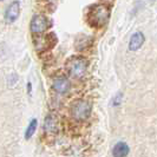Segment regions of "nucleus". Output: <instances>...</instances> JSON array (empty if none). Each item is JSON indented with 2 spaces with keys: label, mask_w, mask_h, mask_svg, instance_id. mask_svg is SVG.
Instances as JSON below:
<instances>
[{
  "label": "nucleus",
  "mask_w": 157,
  "mask_h": 157,
  "mask_svg": "<svg viewBox=\"0 0 157 157\" xmlns=\"http://www.w3.org/2000/svg\"><path fill=\"white\" fill-rule=\"evenodd\" d=\"M57 128H58V121L56 116L48 115L44 121V130L48 134H53L57 131Z\"/></svg>",
  "instance_id": "obj_7"
},
{
  "label": "nucleus",
  "mask_w": 157,
  "mask_h": 157,
  "mask_svg": "<svg viewBox=\"0 0 157 157\" xmlns=\"http://www.w3.org/2000/svg\"><path fill=\"white\" fill-rule=\"evenodd\" d=\"M144 43V36L142 32H136L134 36L131 37L130 43H129V50L130 51H136L143 45Z\"/></svg>",
  "instance_id": "obj_8"
},
{
  "label": "nucleus",
  "mask_w": 157,
  "mask_h": 157,
  "mask_svg": "<svg viewBox=\"0 0 157 157\" xmlns=\"http://www.w3.org/2000/svg\"><path fill=\"white\" fill-rule=\"evenodd\" d=\"M71 113L75 119L77 121H84L86 119L91 113V104L86 101H77L72 105Z\"/></svg>",
  "instance_id": "obj_3"
},
{
  "label": "nucleus",
  "mask_w": 157,
  "mask_h": 157,
  "mask_svg": "<svg viewBox=\"0 0 157 157\" xmlns=\"http://www.w3.org/2000/svg\"><path fill=\"white\" fill-rule=\"evenodd\" d=\"M129 147L128 144L124 143V142H118L117 144L113 147V150H112V155L113 157H126L128 154H129Z\"/></svg>",
  "instance_id": "obj_9"
},
{
  "label": "nucleus",
  "mask_w": 157,
  "mask_h": 157,
  "mask_svg": "<svg viewBox=\"0 0 157 157\" xmlns=\"http://www.w3.org/2000/svg\"><path fill=\"white\" fill-rule=\"evenodd\" d=\"M119 97H122V94H118L117 97L115 98V101H113V105H118V103H119Z\"/></svg>",
  "instance_id": "obj_11"
},
{
  "label": "nucleus",
  "mask_w": 157,
  "mask_h": 157,
  "mask_svg": "<svg viewBox=\"0 0 157 157\" xmlns=\"http://www.w3.org/2000/svg\"><path fill=\"white\" fill-rule=\"evenodd\" d=\"M50 21L45 16H41V14H38V16H34L32 18L31 21V31L33 33H41V32H45L50 27Z\"/></svg>",
  "instance_id": "obj_4"
},
{
  "label": "nucleus",
  "mask_w": 157,
  "mask_h": 157,
  "mask_svg": "<svg viewBox=\"0 0 157 157\" xmlns=\"http://www.w3.org/2000/svg\"><path fill=\"white\" fill-rule=\"evenodd\" d=\"M66 69L69 71L71 77L77 79L83 78L84 75L86 73L87 62L82 57H73V58L69 59V62L66 64Z\"/></svg>",
  "instance_id": "obj_2"
},
{
  "label": "nucleus",
  "mask_w": 157,
  "mask_h": 157,
  "mask_svg": "<svg viewBox=\"0 0 157 157\" xmlns=\"http://www.w3.org/2000/svg\"><path fill=\"white\" fill-rule=\"evenodd\" d=\"M109 17H110L109 7H106L105 5H96L89 14V20L91 25L99 27L108 23Z\"/></svg>",
  "instance_id": "obj_1"
},
{
  "label": "nucleus",
  "mask_w": 157,
  "mask_h": 157,
  "mask_svg": "<svg viewBox=\"0 0 157 157\" xmlns=\"http://www.w3.org/2000/svg\"><path fill=\"white\" fill-rule=\"evenodd\" d=\"M36 129H37V119H32L31 123L29 124V126L26 128V131H25V138L26 140H30L33 134L36 132Z\"/></svg>",
  "instance_id": "obj_10"
},
{
  "label": "nucleus",
  "mask_w": 157,
  "mask_h": 157,
  "mask_svg": "<svg viewBox=\"0 0 157 157\" xmlns=\"http://www.w3.org/2000/svg\"><path fill=\"white\" fill-rule=\"evenodd\" d=\"M19 11H20V5L18 1H13L10 6L7 7L5 12V19L7 23H13L19 16Z\"/></svg>",
  "instance_id": "obj_6"
},
{
  "label": "nucleus",
  "mask_w": 157,
  "mask_h": 157,
  "mask_svg": "<svg viewBox=\"0 0 157 157\" xmlns=\"http://www.w3.org/2000/svg\"><path fill=\"white\" fill-rule=\"evenodd\" d=\"M53 89L58 94H66L70 90V82L69 79L59 76L53 80Z\"/></svg>",
  "instance_id": "obj_5"
}]
</instances>
